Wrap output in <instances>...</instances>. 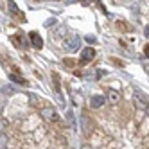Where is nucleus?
Masks as SVG:
<instances>
[{"label":"nucleus","mask_w":149,"mask_h":149,"mask_svg":"<svg viewBox=\"0 0 149 149\" xmlns=\"http://www.w3.org/2000/svg\"><path fill=\"white\" fill-rule=\"evenodd\" d=\"M79 45H81V40L77 34H70L63 40V50L65 52H76L79 49Z\"/></svg>","instance_id":"f257e3e1"},{"label":"nucleus","mask_w":149,"mask_h":149,"mask_svg":"<svg viewBox=\"0 0 149 149\" xmlns=\"http://www.w3.org/2000/svg\"><path fill=\"white\" fill-rule=\"evenodd\" d=\"M41 117H43V120L47 122H58L59 117H58V111L52 108V106H45V108H41Z\"/></svg>","instance_id":"f03ea898"},{"label":"nucleus","mask_w":149,"mask_h":149,"mask_svg":"<svg viewBox=\"0 0 149 149\" xmlns=\"http://www.w3.org/2000/svg\"><path fill=\"white\" fill-rule=\"evenodd\" d=\"M133 102H135V106H136L138 110H142V111L149 117V101H147V99H144L140 93H135V95H133Z\"/></svg>","instance_id":"7ed1b4c3"},{"label":"nucleus","mask_w":149,"mask_h":149,"mask_svg":"<svg viewBox=\"0 0 149 149\" xmlns=\"http://www.w3.org/2000/svg\"><path fill=\"white\" fill-rule=\"evenodd\" d=\"M95 58V50L92 49V47H86V49H84L83 50V54H81V65H84V63H86V61H92Z\"/></svg>","instance_id":"20e7f679"},{"label":"nucleus","mask_w":149,"mask_h":149,"mask_svg":"<svg viewBox=\"0 0 149 149\" xmlns=\"http://www.w3.org/2000/svg\"><path fill=\"white\" fill-rule=\"evenodd\" d=\"M106 101H108L110 104H117V102H119L120 101V93L119 92H117V90H108V92H106Z\"/></svg>","instance_id":"39448f33"},{"label":"nucleus","mask_w":149,"mask_h":149,"mask_svg":"<svg viewBox=\"0 0 149 149\" xmlns=\"http://www.w3.org/2000/svg\"><path fill=\"white\" fill-rule=\"evenodd\" d=\"M29 40H31V43H33L34 49H41V47H43V40H41V36L38 33H29Z\"/></svg>","instance_id":"423d86ee"},{"label":"nucleus","mask_w":149,"mask_h":149,"mask_svg":"<svg viewBox=\"0 0 149 149\" xmlns=\"http://www.w3.org/2000/svg\"><path fill=\"white\" fill-rule=\"evenodd\" d=\"M104 102H106V97H102V95H93V97L90 99V106L92 108H101V106H104Z\"/></svg>","instance_id":"0eeeda50"},{"label":"nucleus","mask_w":149,"mask_h":149,"mask_svg":"<svg viewBox=\"0 0 149 149\" xmlns=\"http://www.w3.org/2000/svg\"><path fill=\"white\" fill-rule=\"evenodd\" d=\"M7 7H9V13H11V15L22 16V13L18 11V7H16V4H15V0H7Z\"/></svg>","instance_id":"6e6552de"},{"label":"nucleus","mask_w":149,"mask_h":149,"mask_svg":"<svg viewBox=\"0 0 149 149\" xmlns=\"http://www.w3.org/2000/svg\"><path fill=\"white\" fill-rule=\"evenodd\" d=\"M7 144H9V138L6 133H0V149H7Z\"/></svg>","instance_id":"1a4fd4ad"},{"label":"nucleus","mask_w":149,"mask_h":149,"mask_svg":"<svg viewBox=\"0 0 149 149\" xmlns=\"http://www.w3.org/2000/svg\"><path fill=\"white\" fill-rule=\"evenodd\" d=\"M83 130L90 131V119H88V117H83Z\"/></svg>","instance_id":"9d476101"},{"label":"nucleus","mask_w":149,"mask_h":149,"mask_svg":"<svg viewBox=\"0 0 149 149\" xmlns=\"http://www.w3.org/2000/svg\"><path fill=\"white\" fill-rule=\"evenodd\" d=\"M16 43H18V45H22V47H25V45H27V43H25L24 34H18V36H16Z\"/></svg>","instance_id":"9b49d317"},{"label":"nucleus","mask_w":149,"mask_h":149,"mask_svg":"<svg viewBox=\"0 0 149 149\" xmlns=\"http://www.w3.org/2000/svg\"><path fill=\"white\" fill-rule=\"evenodd\" d=\"M52 79H54V86H56V90L59 92V76H58V74L54 72V74H52Z\"/></svg>","instance_id":"f8f14e48"},{"label":"nucleus","mask_w":149,"mask_h":149,"mask_svg":"<svg viewBox=\"0 0 149 149\" xmlns=\"http://www.w3.org/2000/svg\"><path fill=\"white\" fill-rule=\"evenodd\" d=\"M6 126H7L6 120H4V119H0V133H4V131H6Z\"/></svg>","instance_id":"ddd939ff"},{"label":"nucleus","mask_w":149,"mask_h":149,"mask_svg":"<svg viewBox=\"0 0 149 149\" xmlns=\"http://www.w3.org/2000/svg\"><path fill=\"white\" fill-rule=\"evenodd\" d=\"M29 99H31V102H33V104H38V99L34 97V95H29Z\"/></svg>","instance_id":"4468645a"},{"label":"nucleus","mask_w":149,"mask_h":149,"mask_svg":"<svg viewBox=\"0 0 149 149\" xmlns=\"http://www.w3.org/2000/svg\"><path fill=\"white\" fill-rule=\"evenodd\" d=\"M144 34L149 38V25H146V29H144Z\"/></svg>","instance_id":"2eb2a0df"},{"label":"nucleus","mask_w":149,"mask_h":149,"mask_svg":"<svg viewBox=\"0 0 149 149\" xmlns=\"http://www.w3.org/2000/svg\"><path fill=\"white\" fill-rule=\"evenodd\" d=\"M144 52H146V56L149 58V45H146V49H144Z\"/></svg>","instance_id":"dca6fc26"},{"label":"nucleus","mask_w":149,"mask_h":149,"mask_svg":"<svg viewBox=\"0 0 149 149\" xmlns=\"http://www.w3.org/2000/svg\"><path fill=\"white\" fill-rule=\"evenodd\" d=\"M144 70H146V72L149 74V67H147V65H144Z\"/></svg>","instance_id":"f3484780"},{"label":"nucleus","mask_w":149,"mask_h":149,"mask_svg":"<svg viewBox=\"0 0 149 149\" xmlns=\"http://www.w3.org/2000/svg\"><path fill=\"white\" fill-rule=\"evenodd\" d=\"M83 149H92V147H88V146H83Z\"/></svg>","instance_id":"a211bd4d"}]
</instances>
